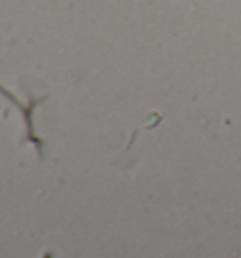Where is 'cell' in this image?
I'll list each match as a JSON object with an SVG mask.
<instances>
[{
	"label": "cell",
	"mask_w": 241,
	"mask_h": 258,
	"mask_svg": "<svg viewBox=\"0 0 241 258\" xmlns=\"http://www.w3.org/2000/svg\"><path fill=\"white\" fill-rule=\"evenodd\" d=\"M0 93L4 94L8 100L14 102L15 106L21 109V115L25 117V119H27V132H29L25 140H32V142H34V145H36V149H38V155H40V158H43V142L40 140V138L34 136V122H32V113H34L36 106H40V104H42L43 100H47L49 96H42V98H36V96H34V98H32V100L29 102V106H23L21 102L17 100V98H15V96L12 93H8V91L2 85H0Z\"/></svg>",
	"instance_id": "6da1fadb"
}]
</instances>
